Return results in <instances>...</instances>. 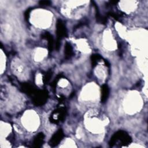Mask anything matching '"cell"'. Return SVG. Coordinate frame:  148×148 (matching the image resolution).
Listing matches in <instances>:
<instances>
[{"label": "cell", "mask_w": 148, "mask_h": 148, "mask_svg": "<svg viewBox=\"0 0 148 148\" xmlns=\"http://www.w3.org/2000/svg\"><path fill=\"white\" fill-rule=\"evenodd\" d=\"M87 22H86V21H83L80 22L79 23H78V24L74 27L73 29L75 30L76 29H77V28H79V27H82V26H83V25H84L87 24Z\"/></svg>", "instance_id": "cell-14"}, {"label": "cell", "mask_w": 148, "mask_h": 148, "mask_svg": "<svg viewBox=\"0 0 148 148\" xmlns=\"http://www.w3.org/2000/svg\"><path fill=\"white\" fill-rule=\"evenodd\" d=\"M42 38L47 39L48 41V47H49V53H50L53 49V44H54V40L53 38L52 37V35L48 32H46L43 33L42 35Z\"/></svg>", "instance_id": "cell-6"}, {"label": "cell", "mask_w": 148, "mask_h": 148, "mask_svg": "<svg viewBox=\"0 0 148 148\" xmlns=\"http://www.w3.org/2000/svg\"><path fill=\"white\" fill-rule=\"evenodd\" d=\"M51 3L49 1H41L39 2V5L41 6H48Z\"/></svg>", "instance_id": "cell-15"}, {"label": "cell", "mask_w": 148, "mask_h": 148, "mask_svg": "<svg viewBox=\"0 0 148 148\" xmlns=\"http://www.w3.org/2000/svg\"><path fill=\"white\" fill-rule=\"evenodd\" d=\"M109 94V88L106 84H103L101 87V102L104 103L107 100Z\"/></svg>", "instance_id": "cell-9"}, {"label": "cell", "mask_w": 148, "mask_h": 148, "mask_svg": "<svg viewBox=\"0 0 148 148\" xmlns=\"http://www.w3.org/2000/svg\"><path fill=\"white\" fill-rule=\"evenodd\" d=\"M21 88L23 92L28 95H32L36 90L31 84L28 83H23L21 86Z\"/></svg>", "instance_id": "cell-8"}, {"label": "cell", "mask_w": 148, "mask_h": 148, "mask_svg": "<svg viewBox=\"0 0 148 148\" xmlns=\"http://www.w3.org/2000/svg\"><path fill=\"white\" fill-rule=\"evenodd\" d=\"M101 59H102V57H101V56L100 55H99V54H95L92 55L91 57V62H92V66H93V67L97 65L98 61L99 60H101Z\"/></svg>", "instance_id": "cell-11"}, {"label": "cell", "mask_w": 148, "mask_h": 148, "mask_svg": "<svg viewBox=\"0 0 148 148\" xmlns=\"http://www.w3.org/2000/svg\"><path fill=\"white\" fill-rule=\"evenodd\" d=\"M64 137V132L61 129L58 130L51 137L49 141V145L51 147L57 146L62 139Z\"/></svg>", "instance_id": "cell-5"}, {"label": "cell", "mask_w": 148, "mask_h": 148, "mask_svg": "<svg viewBox=\"0 0 148 148\" xmlns=\"http://www.w3.org/2000/svg\"><path fill=\"white\" fill-rule=\"evenodd\" d=\"M65 56L66 59L70 58L72 56H73V50H72V47L71 46V44L66 42L65 45Z\"/></svg>", "instance_id": "cell-10"}, {"label": "cell", "mask_w": 148, "mask_h": 148, "mask_svg": "<svg viewBox=\"0 0 148 148\" xmlns=\"http://www.w3.org/2000/svg\"><path fill=\"white\" fill-rule=\"evenodd\" d=\"M47 96L48 94L46 90H35L32 94L33 102L36 105H42L46 102Z\"/></svg>", "instance_id": "cell-3"}, {"label": "cell", "mask_w": 148, "mask_h": 148, "mask_svg": "<svg viewBox=\"0 0 148 148\" xmlns=\"http://www.w3.org/2000/svg\"><path fill=\"white\" fill-rule=\"evenodd\" d=\"M117 142H120L121 146H125L131 142V138L126 132L124 131H119L111 138L109 141L110 146H113Z\"/></svg>", "instance_id": "cell-1"}, {"label": "cell", "mask_w": 148, "mask_h": 148, "mask_svg": "<svg viewBox=\"0 0 148 148\" xmlns=\"http://www.w3.org/2000/svg\"><path fill=\"white\" fill-rule=\"evenodd\" d=\"M51 75H52V72L50 70H49V71H47L46 72V73L45 75V76L43 77V82L44 83H47L48 82V81L50 80V77H51Z\"/></svg>", "instance_id": "cell-12"}, {"label": "cell", "mask_w": 148, "mask_h": 148, "mask_svg": "<svg viewBox=\"0 0 148 148\" xmlns=\"http://www.w3.org/2000/svg\"><path fill=\"white\" fill-rule=\"evenodd\" d=\"M31 10V8H29L28 9H27L26 10V12H25V14H24V17H25V20H28V18H29V13H30V11Z\"/></svg>", "instance_id": "cell-16"}, {"label": "cell", "mask_w": 148, "mask_h": 148, "mask_svg": "<svg viewBox=\"0 0 148 148\" xmlns=\"http://www.w3.org/2000/svg\"><path fill=\"white\" fill-rule=\"evenodd\" d=\"M62 77V74H59L58 75H57V76L56 77V78L54 80V81L52 82V83H51V86H52L54 88L56 87L57 84L58 80H59Z\"/></svg>", "instance_id": "cell-13"}, {"label": "cell", "mask_w": 148, "mask_h": 148, "mask_svg": "<svg viewBox=\"0 0 148 148\" xmlns=\"http://www.w3.org/2000/svg\"><path fill=\"white\" fill-rule=\"evenodd\" d=\"M66 113V110L64 108H58L54 110L51 114L50 120L53 123H58L60 121H62Z\"/></svg>", "instance_id": "cell-4"}, {"label": "cell", "mask_w": 148, "mask_h": 148, "mask_svg": "<svg viewBox=\"0 0 148 148\" xmlns=\"http://www.w3.org/2000/svg\"><path fill=\"white\" fill-rule=\"evenodd\" d=\"M56 32L57 39L56 45V48L58 50L60 46V41L61 40L66 36V29L63 23V22L61 20H58L56 23Z\"/></svg>", "instance_id": "cell-2"}, {"label": "cell", "mask_w": 148, "mask_h": 148, "mask_svg": "<svg viewBox=\"0 0 148 148\" xmlns=\"http://www.w3.org/2000/svg\"><path fill=\"white\" fill-rule=\"evenodd\" d=\"M45 135L43 133L38 134L35 138L33 141V147H40L43 143Z\"/></svg>", "instance_id": "cell-7"}]
</instances>
